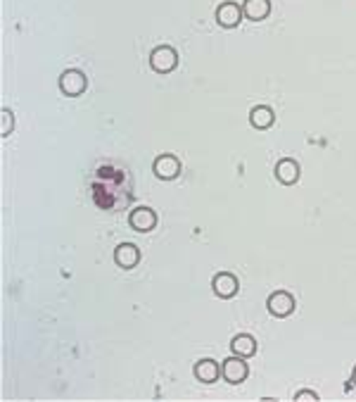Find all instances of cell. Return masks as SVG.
I'll return each instance as SVG.
<instances>
[{"mask_svg": "<svg viewBox=\"0 0 356 402\" xmlns=\"http://www.w3.org/2000/svg\"><path fill=\"white\" fill-rule=\"evenodd\" d=\"M352 386L356 388V366H354V371H352Z\"/></svg>", "mask_w": 356, "mask_h": 402, "instance_id": "obj_17", "label": "cell"}, {"mask_svg": "<svg viewBox=\"0 0 356 402\" xmlns=\"http://www.w3.org/2000/svg\"><path fill=\"white\" fill-rule=\"evenodd\" d=\"M211 288L218 298L223 300H230L238 295V288H240V283H238L235 274H230V271H221V274L214 276V281H211Z\"/></svg>", "mask_w": 356, "mask_h": 402, "instance_id": "obj_8", "label": "cell"}, {"mask_svg": "<svg viewBox=\"0 0 356 402\" xmlns=\"http://www.w3.org/2000/svg\"><path fill=\"white\" fill-rule=\"evenodd\" d=\"M195 376L197 381H202V384H214L221 376V366H218L214 359H200V362L195 364Z\"/></svg>", "mask_w": 356, "mask_h": 402, "instance_id": "obj_13", "label": "cell"}, {"mask_svg": "<svg viewBox=\"0 0 356 402\" xmlns=\"http://www.w3.org/2000/svg\"><path fill=\"white\" fill-rule=\"evenodd\" d=\"M269 312L273 317L283 319V317H290L294 312V298L290 295L287 290H276L273 295H269Z\"/></svg>", "mask_w": 356, "mask_h": 402, "instance_id": "obj_6", "label": "cell"}, {"mask_svg": "<svg viewBox=\"0 0 356 402\" xmlns=\"http://www.w3.org/2000/svg\"><path fill=\"white\" fill-rule=\"evenodd\" d=\"M150 67L157 74H171L178 67V53L171 45H160L150 53Z\"/></svg>", "mask_w": 356, "mask_h": 402, "instance_id": "obj_1", "label": "cell"}, {"mask_svg": "<svg viewBox=\"0 0 356 402\" xmlns=\"http://www.w3.org/2000/svg\"><path fill=\"white\" fill-rule=\"evenodd\" d=\"M230 350L233 355H240V357H255L257 352V340L250 336V333H238L235 338L230 340Z\"/></svg>", "mask_w": 356, "mask_h": 402, "instance_id": "obj_12", "label": "cell"}, {"mask_svg": "<svg viewBox=\"0 0 356 402\" xmlns=\"http://www.w3.org/2000/svg\"><path fill=\"white\" fill-rule=\"evenodd\" d=\"M273 121H276V114L269 105H257L255 110L250 112V124L259 129V131H264V129L273 126Z\"/></svg>", "mask_w": 356, "mask_h": 402, "instance_id": "obj_14", "label": "cell"}, {"mask_svg": "<svg viewBox=\"0 0 356 402\" xmlns=\"http://www.w3.org/2000/svg\"><path fill=\"white\" fill-rule=\"evenodd\" d=\"M294 400H297V402H304V400L316 402V400H318V393H313V391H299L297 395H294Z\"/></svg>", "mask_w": 356, "mask_h": 402, "instance_id": "obj_16", "label": "cell"}, {"mask_svg": "<svg viewBox=\"0 0 356 402\" xmlns=\"http://www.w3.org/2000/svg\"><path fill=\"white\" fill-rule=\"evenodd\" d=\"M155 176L162 181H174L178 174H181V160L176 158V155H160V158L155 160Z\"/></svg>", "mask_w": 356, "mask_h": 402, "instance_id": "obj_5", "label": "cell"}, {"mask_svg": "<svg viewBox=\"0 0 356 402\" xmlns=\"http://www.w3.org/2000/svg\"><path fill=\"white\" fill-rule=\"evenodd\" d=\"M114 262L119 264L121 269H133L135 264L140 262V250L135 248L133 243H121L119 248L114 250Z\"/></svg>", "mask_w": 356, "mask_h": 402, "instance_id": "obj_10", "label": "cell"}, {"mask_svg": "<svg viewBox=\"0 0 356 402\" xmlns=\"http://www.w3.org/2000/svg\"><path fill=\"white\" fill-rule=\"evenodd\" d=\"M243 15L250 22H264L271 15V0H245Z\"/></svg>", "mask_w": 356, "mask_h": 402, "instance_id": "obj_11", "label": "cell"}, {"mask_svg": "<svg viewBox=\"0 0 356 402\" xmlns=\"http://www.w3.org/2000/svg\"><path fill=\"white\" fill-rule=\"evenodd\" d=\"M3 121H0V134H3V138H8V136L12 134V129H15V114H12V110H8V107H3Z\"/></svg>", "mask_w": 356, "mask_h": 402, "instance_id": "obj_15", "label": "cell"}, {"mask_svg": "<svg viewBox=\"0 0 356 402\" xmlns=\"http://www.w3.org/2000/svg\"><path fill=\"white\" fill-rule=\"evenodd\" d=\"M88 88V79L81 70H67L60 77V91L69 98H77V95H84Z\"/></svg>", "mask_w": 356, "mask_h": 402, "instance_id": "obj_3", "label": "cell"}, {"mask_svg": "<svg viewBox=\"0 0 356 402\" xmlns=\"http://www.w3.org/2000/svg\"><path fill=\"white\" fill-rule=\"evenodd\" d=\"M299 176H302V169H299V165L292 158H283L276 165V179L283 186H294L299 181Z\"/></svg>", "mask_w": 356, "mask_h": 402, "instance_id": "obj_9", "label": "cell"}, {"mask_svg": "<svg viewBox=\"0 0 356 402\" xmlns=\"http://www.w3.org/2000/svg\"><path fill=\"white\" fill-rule=\"evenodd\" d=\"M243 5L233 3V0H226L216 8V22L218 26H223V29H235L238 24L243 22Z\"/></svg>", "mask_w": 356, "mask_h": 402, "instance_id": "obj_4", "label": "cell"}, {"mask_svg": "<svg viewBox=\"0 0 356 402\" xmlns=\"http://www.w3.org/2000/svg\"><path fill=\"white\" fill-rule=\"evenodd\" d=\"M221 376L228 381V384L238 386V384H243V381L250 376V364L245 362V357L233 355V357H228V359H223V364H221Z\"/></svg>", "mask_w": 356, "mask_h": 402, "instance_id": "obj_2", "label": "cell"}, {"mask_svg": "<svg viewBox=\"0 0 356 402\" xmlns=\"http://www.w3.org/2000/svg\"><path fill=\"white\" fill-rule=\"evenodd\" d=\"M128 224H131V229L138 231V234H148V231H152L157 227V214L155 210L150 207H135L131 210V214H128Z\"/></svg>", "mask_w": 356, "mask_h": 402, "instance_id": "obj_7", "label": "cell"}]
</instances>
